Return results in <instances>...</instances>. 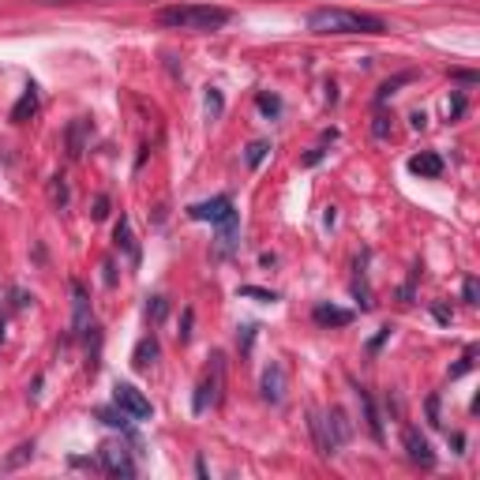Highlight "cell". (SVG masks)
Instances as JSON below:
<instances>
[{"mask_svg":"<svg viewBox=\"0 0 480 480\" xmlns=\"http://www.w3.org/2000/svg\"><path fill=\"white\" fill-rule=\"evenodd\" d=\"M34 113H38V90L27 87V90H23V98L15 102V109H12V124H27Z\"/></svg>","mask_w":480,"mask_h":480,"instance_id":"obj_12","label":"cell"},{"mask_svg":"<svg viewBox=\"0 0 480 480\" xmlns=\"http://www.w3.org/2000/svg\"><path fill=\"white\" fill-rule=\"evenodd\" d=\"M401 443H406L409 462H417V466H436V450H432V443H428V439L420 436V428H406Z\"/></svg>","mask_w":480,"mask_h":480,"instance_id":"obj_7","label":"cell"},{"mask_svg":"<svg viewBox=\"0 0 480 480\" xmlns=\"http://www.w3.org/2000/svg\"><path fill=\"white\" fill-rule=\"evenodd\" d=\"M312 319L319 323V326H345V323H353V312H345V308H338V305H315L312 308Z\"/></svg>","mask_w":480,"mask_h":480,"instance_id":"obj_11","label":"cell"},{"mask_svg":"<svg viewBox=\"0 0 480 480\" xmlns=\"http://www.w3.org/2000/svg\"><path fill=\"white\" fill-rule=\"evenodd\" d=\"M113 406L128 417V420H150L155 417V406H150V398L139 391V387H132V383H117L113 387Z\"/></svg>","mask_w":480,"mask_h":480,"instance_id":"obj_4","label":"cell"},{"mask_svg":"<svg viewBox=\"0 0 480 480\" xmlns=\"http://www.w3.org/2000/svg\"><path fill=\"white\" fill-rule=\"evenodd\" d=\"M146 315L150 319H162L165 315V296H155V305H146Z\"/></svg>","mask_w":480,"mask_h":480,"instance_id":"obj_18","label":"cell"},{"mask_svg":"<svg viewBox=\"0 0 480 480\" xmlns=\"http://www.w3.org/2000/svg\"><path fill=\"white\" fill-rule=\"evenodd\" d=\"M308 31L312 34H387V23L368 12H353V8H315L308 12Z\"/></svg>","mask_w":480,"mask_h":480,"instance_id":"obj_1","label":"cell"},{"mask_svg":"<svg viewBox=\"0 0 480 480\" xmlns=\"http://www.w3.org/2000/svg\"><path fill=\"white\" fill-rule=\"evenodd\" d=\"M102 469L109 476H136V462H132V454L117 447V443H106L102 447Z\"/></svg>","mask_w":480,"mask_h":480,"instance_id":"obj_6","label":"cell"},{"mask_svg":"<svg viewBox=\"0 0 480 480\" xmlns=\"http://www.w3.org/2000/svg\"><path fill=\"white\" fill-rule=\"evenodd\" d=\"M221 379H225V364H221V357L214 353V364H211V372L203 375V383H199L195 401H192L195 413H207V409L218 406V398H221Z\"/></svg>","mask_w":480,"mask_h":480,"instance_id":"obj_5","label":"cell"},{"mask_svg":"<svg viewBox=\"0 0 480 480\" xmlns=\"http://www.w3.org/2000/svg\"><path fill=\"white\" fill-rule=\"evenodd\" d=\"M207 109H211V117L221 113V94H211V98H207Z\"/></svg>","mask_w":480,"mask_h":480,"instance_id":"obj_22","label":"cell"},{"mask_svg":"<svg viewBox=\"0 0 480 480\" xmlns=\"http://www.w3.org/2000/svg\"><path fill=\"white\" fill-rule=\"evenodd\" d=\"M357 398H361V406H364V420H368V432H372V439H379V443H383V420H379V413H375V401H372V394H368L364 387H357Z\"/></svg>","mask_w":480,"mask_h":480,"instance_id":"obj_13","label":"cell"},{"mask_svg":"<svg viewBox=\"0 0 480 480\" xmlns=\"http://www.w3.org/2000/svg\"><path fill=\"white\" fill-rule=\"evenodd\" d=\"M34 5H83V0H34ZM90 5H106V0H90Z\"/></svg>","mask_w":480,"mask_h":480,"instance_id":"obj_21","label":"cell"},{"mask_svg":"<svg viewBox=\"0 0 480 480\" xmlns=\"http://www.w3.org/2000/svg\"><path fill=\"white\" fill-rule=\"evenodd\" d=\"M117 244L128 251V259L132 263H139V244H136V237H132V225H128V218H120V225H117Z\"/></svg>","mask_w":480,"mask_h":480,"instance_id":"obj_15","label":"cell"},{"mask_svg":"<svg viewBox=\"0 0 480 480\" xmlns=\"http://www.w3.org/2000/svg\"><path fill=\"white\" fill-rule=\"evenodd\" d=\"M256 106H259V113H263V117H278V113H282V102H278L274 94H267V90L256 98Z\"/></svg>","mask_w":480,"mask_h":480,"instance_id":"obj_17","label":"cell"},{"mask_svg":"<svg viewBox=\"0 0 480 480\" xmlns=\"http://www.w3.org/2000/svg\"><path fill=\"white\" fill-rule=\"evenodd\" d=\"M259 391H263V401H270V406H282V398H286V368L282 364H270L263 372Z\"/></svg>","mask_w":480,"mask_h":480,"instance_id":"obj_9","label":"cell"},{"mask_svg":"<svg viewBox=\"0 0 480 480\" xmlns=\"http://www.w3.org/2000/svg\"><path fill=\"white\" fill-rule=\"evenodd\" d=\"M188 214L195 221L221 225V248L233 244V237H237V211H233V199L230 195H218V199H211V203H195V207H188Z\"/></svg>","mask_w":480,"mask_h":480,"instance_id":"obj_3","label":"cell"},{"mask_svg":"<svg viewBox=\"0 0 480 480\" xmlns=\"http://www.w3.org/2000/svg\"><path fill=\"white\" fill-rule=\"evenodd\" d=\"M155 361H158V342H155V338H143V342L136 345V357H132V364L143 372V368H150Z\"/></svg>","mask_w":480,"mask_h":480,"instance_id":"obj_14","label":"cell"},{"mask_svg":"<svg viewBox=\"0 0 480 480\" xmlns=\"http://www.w3.org/2000/svg\"><path fill=\"white\" fill-rule=\"evenodd\" d=\"M308 428H312V436H315V450L323 454V458H334L342 443H338V436L331 432V420H326V417H319V413H312Z\"/></svg>","mask_w":480,"mask_h":480,"instance_id":"obj_8","label":"cell"},{"mask_svg":"<svg viewBox=\"0 0 480 480\" xmlns=\"http://www.w3.org/2000/svg\"><path fill=\"white\" fill-rule=\"evenodd\" d=\"M240 296H256V300H278L274 293H267V289H256V286H244V289H240Z\"/></svg>","mask_w":480,"mask_h":480,"instance_id":"obj_19","label":"cell"},{"mask_svg":"<svg viewBox=\"0 0 480 480\" xmlns=\"http://www.w3.org/2000/svg\"><path fill=\"white\" fill-rule=\"evenodd\" d=\"M466 305H476V278H466Z\"/></svg>","mask_w":480,"mask_h":480,"instance_id":"obj_20","label":"cell"},{"mask_svg":"<svg viewBox=\"0 0 480 480\" xmlns=\"http://www.w3.org/2000/svg\"><path fill=\"white\" fill-rule=\"evenodd\" d=\"M230 8H218V5H199V0H188V5H169L158 12V23L169 31H221L230 23Z\"/></svg>","mask_w":480,"mask_h":480,"instance_id":"obj_2","label":"cell"},{"mask_svg":"<svg viewBox=\"0 0 480 480\" xmlns=\"http://www.w3.org/2000/svg\"><path fill=\"white\" fill-rule=\"evenodd\" d=\"M267 150H270V143H267V139H256V143H251V146H248V155H244V158H248V165H251V169H259V165H263V158H267Z\"/></svg>","mask_w":480,"mask_h":480,"instance_id":"obj_16","label":"cell"},{"mask_svg":"<svg viewBox=\"0 0 480 480\" xmlns=\"http://www.w3.org/2000/svg\"><path fill=\"white\" fill-rule=\"evenodd\" d=\"M409 173L424 176V181H436V176H443V158L436 150H420L417 158H409Z\"/></svg>","mask_w":480,"mask_h":480,"instance_id":"obj_10","label":"cell"}]
</instances>
